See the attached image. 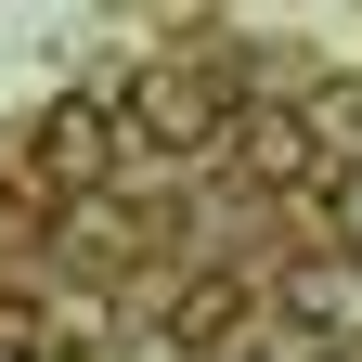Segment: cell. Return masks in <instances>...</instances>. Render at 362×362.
<instances>
[{
	"mask_svg": "<svg viewBox=\"0 0 362 362\" xmlns=\"http://www.w3.org/2000/svg\"><path fill=\"white\" fill-rule=\"evenodd\" d=\"M0 362H39V337H13V324H0Z\"/></svg>",
	"mask_w": 362,
	"mask_h": 362,
	"instance_id": "cell-9",
	"label": "cell"
},
{
	"mask_svg": "<svg viewBox=\"0 0 362 362\" xmlns=\"http://www.w3.org/2000/svg\"><path fill=\"white\" fill-rule=\"evenodd\" d=\"M129 156H220V129H233V90H220L207 65H156L129 78Z\"/></svg>",
	"mask_w": 362,
	"mask_h": 362,
	"instance_id": "cell-2",
	"label": "cell"
},
{
	"mask_svg": "<svg viewBox=\"0 0 362 362\" xmlns=\"http://www.w3.org/2000/svg\"><path fill=\"white\" fill-rule=\"evenodd\" d=\"M220 156H233L246 194H310V181H324V117L310 104H233Z\"/></svg>",
	"mask_w": 362,
	"mask_h": 362,
	"instance_id": "cell-3",
	"label": "cell"
},
{
	"mask_svg": "<svg viewBox=\"0 0 362 362\" xmlns=\"http://www.w3.org/2000/svg\"><path fill=\"white\" fill-rule=\"evenodd\" d=\"M117 362H207V349H194V337H168V324H156V337H129Z\"/></svg>",
	"mask_w": 362,
	"mask_h": 362,
	"instance_id": "cell-7",
	"label": "cell"
},
{
	"mask_svg": "<svg viewBox=\"0 0 362 362\" xmlns=\"http://www.w3.org/2000/svg\"><path fill=\"white\" fill-rule=\"evenodd\" d=\"M117 168H129V117L104 90H52V104L26 117V181L39 194H104Z\"/></svg>",
	"mask_w": 362,
	"mask_h": 362,
	"instance_id": "cell-1",
	"label": "cell"
},
{
	"mask_svg": "<svg viewBox=\"0 0 362 362\" xmlns=\"http://www.w3.org/2000/svg\"><path fill=\"white\" fill-rule=\"evenodd\" d=\"M324 207H337V233H349V246H362V156H349V168H337V181H324Z\"/></svg>",
	"mask_w": 362,
	"mask_h": 362,
	"instance_id": "cell-6",
	"label": "cell"
},
{
	"mask_svg": "<svg viewBox=\"0 0 362 362\" xmlns=\"http://www.w3.org/2000/svg\"><path fill=\"white\" fill-rule=\"evenodd\" d=\"M310 117H337L349 143H362V78H349V90H324V104H310Z\"/></svg>",
	"mask_w": 362,
	"mask_h": 362,
	"instance_id": "cell-8",
	"label": "cell"
},
{
	"mask_svg": "<svg viewBox=\"0 0 362 362\" xmlns=\"http://www.w3.org/2000/svg\"><path fill=\"white\" fill-rule=\"evenodd\" d=\"M324 362H349V349H324Z\"/></svg>",
	"mask_w": 362,
	"mask_h": 362,
	"instance_id": "cell-10",
	"label": "cell"
},
{
	"mask_svg": "<svg viewBox=\"0 0 362 362\" xmlns=\"http://www.w3.org/2000/svg\"><path fill=\"white\" fill-rule=\"evenodd\" d=\"M246 324V285H181V310H168V337H194L207 362H220V337Z\"/></svg>",
	"mask_w": 362,
	"mask_h": 362,
	"instance_id": "cell-5",
	"label": "cell"
},
{
	"mask_svg": "<svg viewBox=\"0 0 362 362\" xmlns=\"http://www.w3.org/2000/svg\"><path fill=\"white\" fill-rule=\"evenodd\" d=\"M285 310H298L310 337H324V324H362V272H324V259H298V272H285Z\"/></svg>",
	"mask_w": 362,
	"mask_h": 362,
	"instance_id": "cell-4",
	"label": "cell"
}]
</instances>
